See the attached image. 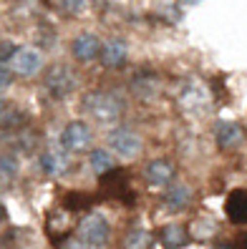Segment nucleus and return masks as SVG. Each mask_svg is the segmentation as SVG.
I'll return each instance as SVG.
<instances>
[{
  "instance_id": "obj_5",
  "label": "nucleus",
  "mask_w": 247,
  "mask_h": 249,
  "mask_svg": "<svg viewBox=\"0 0 247 249\" xmlns=\"http://www.w3.org/2000/svg\"><path fill=\"white\" fill-rule=\"evenodd\" d=\"M74 76H71V71L68 68H63V66H53L51 71H48V76H46V89H48V93L51 96H56V98H63V96H68L71 91H74Z\"/></svg>"
},
{
  "instance_id": "obj_7",
  "label": "nucleus",
  "mask_w": 247,
  "mask_h": 249,
  "mask_svg": "<svg viewBox=\"0 0 247 249\" xmlns=\"http://www.w3.org/2000/svg\"><path fill=\"white\" fill-rule=\"evenodd\" d=\"M225 212L235 224H245L247 222V189H235L225 204Z\"/></svg>"
},
{
  "instance_id": "obj_22",
  "label": "nucleus",
  "mask_w": 247,
  "mask_h": 249,
  "mask_svg": "<svg viewBox=\"0 0 247 249\" xmlns=\"http://www.w3.org/2000/svg\"><path fill=\"white\" fill-rule=\"evenodd\" d=\"M184 5H197V3H202V0H182Z\"/></svg>"
},
{
  "instance_id": "obj_6",
  "label": "nucleus",
  "mask_w": 247,
  "mask_h": 249,
  "mask_svg": "<svg viewBox=\"0 0 247 249\" xmlns=\"http://www.w3.org/2000/svg\"><path fill=\"white\" fill-rule=\"evenodd\" d=\"M43 61H40V53L38 51H31V48H18L16 55L10 61V68L18 73V76H36L40 71Z\"/></svg>"
},
{
  "instance_id": "obj_4",
  "label": "nucleus",
  "mask_w": 247,
  "mask_h": 249,
  "mask_svg": "<svg viewBox=\"0 0 247 249\" xmlns=\"http://www.w3.org/2000/svg\"><path fill=\"white\" fill-rule=\"evenodd\" d=\"M91 141V131L86 124L81 121H74V124H68L63 131H61V146L68 151H83L86 146H89Z\"/></svg>"
},
{
  "instance_id": "obj_2",
  "label": "nucleus",
  "mask_w": 247,
  "mask_h": 249,
  "mask_svg": "<svg viewBox=\"0 0 247 249\" xmlns=\"http://www.w3.org/2000/svg\"><path fill=\"white\" fill-rule=\"evenodd\" d=\"M109 146L119 154L121 159H134L141 151V139L129 128H116L109 134Z\"/></svg>"
},
{
  "instance_id": "obj_3",
  "label": "nucleus",
  "mask_w": 247,
  "mask_h": 249,
  "mask_svg": "<svg viewBox=\"0 0 247 249\" xmlns=\"http://www.w3.org/2000/svg\"><path fill=\"white\" fill-rule=\"evenodd\" d=\"M83 106L89 108L98 121H114L119 116V101L111 93H94L83 101Z\"/></svg>"
},
{
  "instance_id": "obj_12",
  "label": "nucleus",
  "mask_w": 247,
  "mask_h": 249,
  "mask_svg": "<svg viewBox=\"0 0 247 249\" xmlns=\"http://www.w3.org/2000/svg\"><path fill=\"white\" fill-rule=\"evenodd\" d=\"M162 244L167 249H179L187 244V229L179 224H167L162 229Z\"/></svg>"
},
{
  "instance_id": "obj_13",
  "label": "nucleus",
  "mask_w": 247,
  "mask_h": 249,
  "mask_svg": "<svg viewBox=\"0 0 247 249\" xmlns=\"http://www.w3.org/2000/svg\"><path fill=\"white\" fill-rule=\"evenodd\" d=\"M240 136H242V131H240L237 124H232V121H220V124H217V143H220L222 149L237 143Z\"/></svg>"
},
{
  "instance_id": "obj_17",
  "label": "nucleus",
  "mask_w": 247,
  "mask_h": 249,
  "mask_svg": "<svg viewBox=\"0 0 247 249\" xmlns=\"http://www.w3.org/2000/svg\"><path fill=\"white\" fill-rule=\"evenodd\" d=\"M0 169H3V179H13L16 177V159L10 154H5L3 161H0Z\"/></svg>"
},
{
  "instance_id": "obj_19",
  "label": "nucleus",
  "mask_w": 247,
  "mask_h": 249,
  "mask_svg": "<svg viewBox=\"0 0 247 249\" xmlns=\"http://www.w3.org/2000/svg\"><path fill=\"white\" fill-rule=\"evenodd\" d=\"M10 55H16L13 53V43L10 40H3V46H0V61H3V66H5V61Z\"/></svg>"
},
{
  "instance_id": "obj_23",
  "label": "nucleus",
  "mask_w": 247,
  "mask_h": 249,
  "mask_svg": "<svg viewBox=\"0 0 247 249\" xmlns=\"http://www.w3.org/2000/svg\"><path fill=\"white\" fill-rule=\"evenodd\" d=\"M217 249H235V247H217Z\"/></svg>"
},
{
  "instance_id": "obj_15",
  "label": "nucleus",
  "mask_w": 247,
  "mask_h": 249,
  "mask_svg": "<svg viewBox=\"0 0 247 249\" xmlns=\"http://www.w3.org/2000/svg\"><path fill=\"white\" fill-rule=\"evenodd\" d=\"M91 169L96 174H111L114 171V156L106 149H94L91 151Z\"/></svg>"
},
{
  "instance_id": "obj_14",
  "label": "nucleus",
  "mask_w": 247,
  "mask_h": 249,
  "mask_svg": "<svg viewBox=\"0 0 247 249\" xmlns=\"http://www.w3.org/2000/svg\"><path fill=\"white\" fill-rule=\"evenodd\" d=\"M187 201H190V186H184V184L171 186L164 194V204L169 209H182V207H187Z\"/></svg>"
},
{
  "instance_id": "obj_9",
  "label": "nucleus",
  "mask_w": 247,
  "mask_h": 249,
  "mask_svg": "<svg viewBox=\"0 0 247 249\" xmlns=\"http://www.w3.org/2000/svg\"><path fill=\"white\" fill-rule=\"evenodd\" d=\"M144 177H147V181H149L152 186H167V184L171 181V177H174V169H171L169 161L156 159V161H152V164L147 166Z\"/></svg>"
},
{
  "instance_id": "obj_20",
  "label": "nucleus",
  "mask_w": 247,
  "mask_h": 249,
  "mask_svg": "<svg viewBox=\"0 0 247 249\" xmlns=\"http://www.w3.org/2000/svg\"><path fill=\"white\" fill-rule=\"evenodd\" d=\"M10 71L13 68H5L3 66V73H0V86H3V89H5V86H10Z\"/></svg>"
},
{
  "instance_id": "obj_1",
  "label": "nucleus",
  "mask_w": 247,
  "mask_h": 249,
  "mask_svg": "<svg viewBox=\"0 0 247 249\" xmlns=\"http://www.w3.org/2000/svg\"><path fill=\"white\" fill-rule=\"evenodd\" d=\"M76 239L86 247V249H101L109 242V222L101 214H89L78 224V234Z\"/></svg>"
},
{
  "instance_id": "obj_10",
  "label": "nucleus",
  "mask_w": 247,
  "mask_h": 249,
  "mask_svg": "<svg viewBox=\"0 0 247 249\" xmlns=\"http://www.w3.org/2000/svg\"><path fill=\"white\" fill-rule=\"evenodd\" d=\"M126 43L124 40H109L104 48H101V61H104V66L109 68H119L124 61H126Z\"/></svg>"
},
{
  "instance_id": "obj_18",
  "label": "nucleus",
  "mask_w": 247,
  "mask_h": 249,
  "mask_svg": "<svg viewBox=\"0 0 247 249\" xmlns=\"http://www.w3.org/2000/svg\"><path fill=\"white\" fill-rule=\"evenodd\" d=\"M61 5H63L68 13H78V10L86 5V0H61Z\"/></svg>"
},
{
  "instance_id": "obj_8",
  "label": "nucleus",
  "mask_w": 247,
  "mask_h": 249,
  "mask_svg": "<svg viewBox=\"0 0 247 249\" xmlns=\"http://www.w3.org/2000/svg\"><path fill=\"white\" fill-rule=\"evenodd\" d=\"M101 43H98V38L96 36H91V33H81L76 40H74V46H71V51H74V55L78 58V61H94V58L101 53Z\"/></svg>"
},
{
  "instance_id": "obj_11",
  "label": "nucleus",
  "mask_w": 247,
  "mask_h": 249,
  "mask_svg": "<svg viewBox=\"0 0 247 249\" xmlns=\"http://www.w3.org/2000/svg\"><path fill=\"white\" fill-rule=\"evenodd\" d=\"M40 166L48 177H58V174H63L68 169V159L61 151H46L40 156Z\"/></svg>"
},
{
  "instance_id": "obj_16",
  "label": "nucleus",
  "mask_w": 247,
  "mask_h": 249,
  "mask_svg": "<svg viewBox=\"0 0 247 249\" xmlns=\"http://www.w3.org/2000/svg\"><path fill=\"white\" fill-rule=\"evenodd\" d=\"M149 244H152V237L147 229H134L124 239V249H149Z\"/></svg>"
},
{
  "instance_id": "obj_21",
  "label": "nucleus",
  "mask_w": 247,
  "mask_h": 249,
  "mask_svg": "<svg viewBox=\"0 0 247 249\" xmlns=\"http://www.w3.org/2000/svg\"><path fill=\"white\" fill-rule=\"evenodd\" d=\"M237 249H247V234H242L240 242H237Z\"/></svg>"
}]
</instances>
